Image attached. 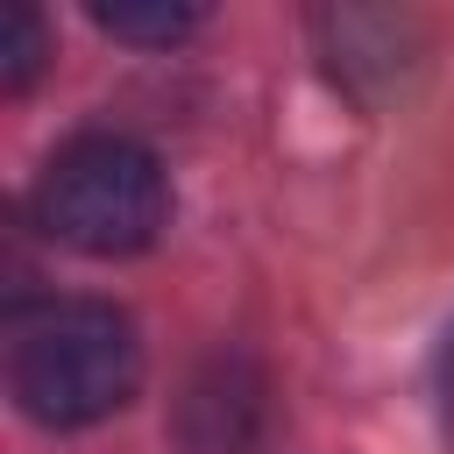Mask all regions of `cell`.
Listing matches in <instances>:
<instances>
[{
    "mask_svg": "<svg viewBox=\"0 0 454 454\" xmlns=\"http://www.w3.org/2000/svg\"><path fill=\"white\" fill-rule=\"evenodd\" d=\"M7 383H14V404L35 426H57V433L99 426L142 383L135 319L106 298H50V305L14 319Z\"/></svg>",
    "mask_w": 454,
    "mask_h": 454,
    "instance_id": "obj_1",
    "label": "cell"
},
{
    "mask_svg": "<svg viewBox=\"0 0 454 454\" xmlns=\"http://www.w3.org/2000/svg\"><path fill=\"white\" fill-rule=\"evenodd\" d=\"M35 220L78 255H135L170 220L163 163L128 135H71L35 177Z\"/></svg>",
    "mask_w": 454,
    "mask_h": 454,
    "instance_id": "obj_2",
    "label": "cell"
},
{
    "mask_svg": "<svg viewBox=\"0 0 454 454\" xmlns=\"http://www.w3.org/2000/svg\"><path fill=\"white\" fill-rule=\"evenodd\" d=\"M43 64H50V28L28 0H14L0 14V92H28Z\"/></svg>",
    "mask_w": 454,
    "mask_h": 454,
    "instance_id": "obj_3",
    "label": "cell"
},
{
    "mask_svg": "<svg viewBox=\"0 0 454 454\" xmlns=\"http://www.w3.org/2000/svg\"><path fill=\"white\" fill-rule=\"evenodd\" d=\"M92 21H99L106 35H121V43H177V35L199 28V7H170V0L128 7V0H114V7H92Z\"/></svg>",
    "mask_w": 454,
    "mask_h": 454,
    "instance_id": "obj_4",
    "label": "cell"
}]
</instances>
